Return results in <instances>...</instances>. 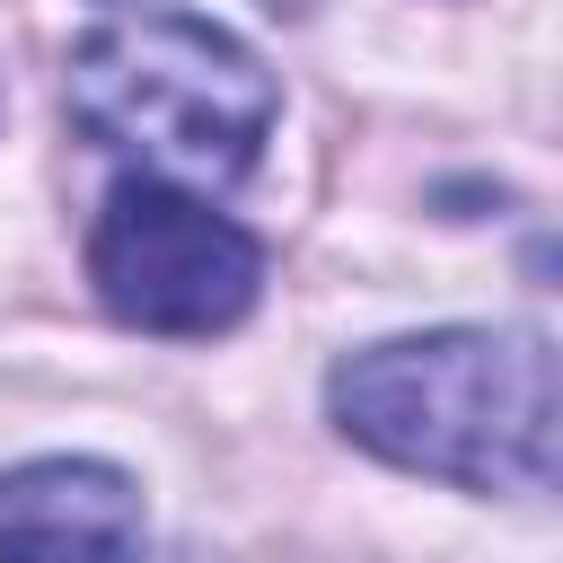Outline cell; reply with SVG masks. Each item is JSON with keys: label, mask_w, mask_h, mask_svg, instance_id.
Instances as JSON below:
<instances>
[{"label": "cell", "mask_w": 563, "mask_h": 563, "mask_svg": "<svg viewBox=\"0 0 563 563\" xmlns=\"http://www.w3.org/2000/svg\"><path fill=\"white\" fill-rule=\"evenodd\" d=\"M325 413L378 466L457 493L554 484V343L537 325H431L325 369Z\"/></svg>", "instance_id": "1"}, {"label": "cell", "mask_w": 563, "mask_h": 563, "mask_svg": "<svg viewBox=\"0 0 563 563\" xmlns=\"http://www.w3.org/2000/svg\"><path fill=\"white\" fill-rule=\"evenodd\" d=\"M62 97L88 141H106V150L141 158V176H167L194 194L255 176L273 114H282L264 53L194 9H141V18L88 26L62 62Z\"/></svg>", "instance_id": "2"}, {"label": "cell", "mask_w": 563, "mask_h": 563, "mask_svg": "<svg viewBox=\"0 0 563 563\" xmlns=\"http://www.w3.org/2000/svg\"><path fill=\"white\" fill-rule=\"evenodd\" d=\"M88 290L114 325L211 343L264 299V238L167 176H114L88 220Z\"/></svg>", "instance_id": "3"}, {"label": "cell", "mask_w": 563, "mask_h": 563, "mask_svg": "<svg viewBox=\"0 0 563 563\" xmlns=\"http://www.w3.org/2000/svg\"><path fill=\"white\" fill-rule=\"evenodd\" d=\"M141 484L106 457H26L0 475V563H141Z\"/></svg>", "instance_id": "4"}]
</instances>
